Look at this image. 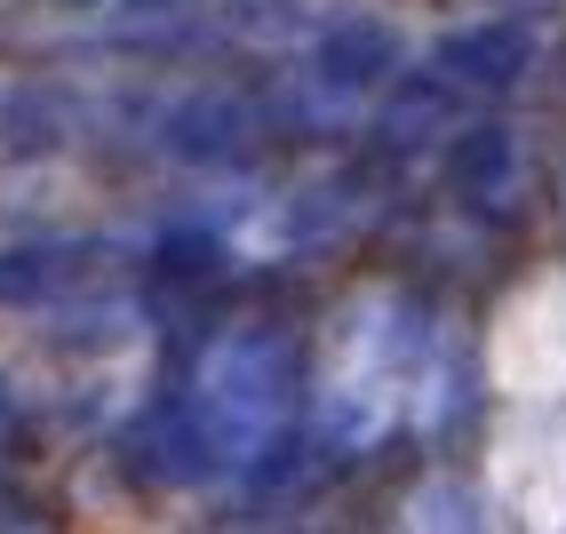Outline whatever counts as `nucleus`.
<instances>
[{
  "mask_svg": "<svg viewBox=\"0 0 566 534\" xmlns=\"http://www.w3.org/2000/svg\"><path fill=\"white\" fill-rule=\"evenodd\" d=\"M56 280V255L49 248H24V255H0V303H32Z\"/></svg>",
  "mask_w": 566,
  "mask_h": 534,
  "instance_id": "nucleus-1",
  "label": "nucleus"
}]
</instances>
